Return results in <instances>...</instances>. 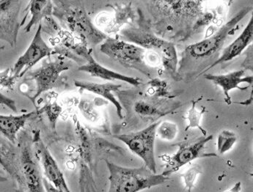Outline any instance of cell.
Returning a JSON list of instances; mask_svg holds the SVG:
<instances>
[{"label": "cell", "instance_id": "cell-22", "mask_svg": "<svg viewBox=\"0 0 253 192\" xmlns=\"http://www.w3.org/2000/svg\"><path fill=\"white\" fill-rule=\"evenodd\" d=\"M201 173V168L198 166H193L181 174V177L184 179L185 188L188 192H192V189L195 187L197 178Z\"/></svg>", "mask_w": 253, "mask_h": 192}, {"label": "cell", "instance_id": "cell-28", "mask_svg": "<svg viewBox=\"0 0 253 192\" xmlns=\"http://www.w3.org/2000/svg\"><path fill=\"white\" fill-rule=\"evenodd\" d=\"M7 178L4 175V172L0 169V183L7 182Z\"/></svg>", "mask_w": 253, "mask_h": 192}, {"label": "cell", "instance_id": "cell-25", "mask_svg": "<svg viewBox=\"0 0 253 192\" xmlns=\"http://www.w3.org/2000/svg\"><path fill=\"white\" fill-rule=\"evenodd\" d=\"M0 104L5 106L7 108L10 109L13 113H18L17 107H16V101L11 99L9 97L4 96L2 93H0Z\"/></svg>", "mask_w": 253, "mask_h": 192}, {"label": "cell", "instance_id": "cell-4", "mask_svg": "<svg viewBox=\"0 0 253 192\" xmlns=\"http://www.w3.org/2000/svg\"><path fill=\"white\" fill-rule=\"evenodd\" d=\"M100 50L103 54L124 67L138 71L145 76L151 77L145 48L124 40L107 37L101 43Z\"/></svg>", "mask_w": 253, "mask_h": 192}, {"label": "cell", "instance_id": "cell-2", "mask_svg": "<svg viewBox=\"0 0 253 192\" xmlns=\"http://www.w3.org/2000/svg\"><path fill=\"white\" fill-rule=\"evenodd\" d=\"M109 171L110 187L107 192H139L169 181L168 177L157 175L145 166L138 168L122 167L105 160Z\"/></svg>", "mask_w": 253, "mask_h": 192}, {"label": "cell", "instance_id": "cell-13", "mask_svg": "<svg viewBox=\"0 0 253 192\" xmlns=\"http://www.w3.org/2000/svg\"><path fill=\"white\" fill-rule=\"evenodd\" d=\"M0 165L14 181L17 192H21L22 179L17 145L4 137H0Z\"/></svg>", "mask_w": 253, "mask_h": 192}, {"label": "cell", "instance_id": "cell-7", "mask_svg": "<svg viewBox=\"0 0 253 192\" xmlns=\"http://www.w3.org/2000/svg\"><path fill=\"white\" fill-rule=\"evenodd\" d=\"M251 10L252 7H251L242 9L213 36L188 46L186 52L195 59H205L213 55L223 46L228 36L235 30V27Z\"/></svg>", "mask_w": 253, "mask_h": 192}, {"label": "cell", "instance_id": "cell-6", "mask_svg": "<svg viewBox=\"0 0 253 192\" xmlns=\"http://www.w3.org/2000/svg\"><path fill=\"white\" fill-rule=\"evenodd\" d=\"M159 123L160 122L151 124L137 132L114 136L115 138L124 143L131 152L139 157L147 168L155 174H157V162L154 147Z\"/></svg>", "mask_w": 253, "mask_h": 192}, {"label": "cell", "instance_id": "cell-18", "mask_svg": "<svg viewBox=\"0 0 253 192\" xmlns=\"http://www.w3.org/2000/svg\"><path fill=\"white\" fill-rule=\"evenodd\" d=\"M36 114V112H31L20 115H0V134L10 143L16 145L18 134L27 121L35 117Z\"/></svg>", "mask_w": 253, "mask_h": 192}, {"label": "cell", "instance_id": "cell-3", "mask_svg": "<svg viewBox=\"0 0 253 192\" xmlns=\"http://www.w3.org/2000/svg\"><path fill=\"white\" fill-rule=\"evenodd\" d=\"M18 151L20 164L22 192H45L42 167L33 145V135L27 130L18 134Z\"/></svg>", "mask_w": 253, "mask_h": 192}, {"label": "cell", "instance_id": "cell-14", "mask_svg": "<svg viewBox=\"0 0 253 192\" xmlns=\"http://www.w3.org/2000/svg\"><path fill=\"white\" fill-rule=\"evenodd\" d=\"M206 79L212 81L216 85L222 88L224 94L226 97L228 103H230L229 93L234 89H239L241 90H246L247 87H244V84H247L251 86L253 84V76H246L245 71H236L228 74L222 75H212L205 74Z\"/></svg>", "mask_w": 253, "mask_h": 192}, {"label": "cell", "instance_id": "cell-1", "mask_svg": "<svg viewBox=\"0 0 253 192\" xmlns=\"http://www.w3.org/2000/svg\"><path fill=\"white\" fill-rule=\"evenodd\" d=\"M53 13L61 27L73 34L83 38L90 46L102 43L107 35L92 23L83 5L74 1H53Z\"/></svg>", "mask_w": 253, "mask_h": 192}, {"label": "cell", "instance_id": "cell-21", "mask_svg": "<svg viewBox=\"0 0 253 192\" xmlns=\"http://www.w3.org/2000/svg\"><path fill=\"white\" fill-rule=\"evenodd\" d=\"M237 141L236 134L232 131H222L218 136L217 151L219 154H225L228 152Z\"/></svg>", "mask_w": 253, "mask_h": 192}, {"label": "cell", "instance_id": "cell-19", "mask_svg": "<svg viewBox=\"0 0 253 192\" xmlns=\"http://www.w3.org/2000/svg\"><path fill=\"white\" fill-rule=\"evenodd\" d=\"M53 1L49 0H32L29 3L28 8L31 14L30 22L24 27L26 33H30L32 28L38 24H42L43 19L51 17L53 13Z\"/></svg>", "mask_w": 253, "mask_h": 192}, {"label": "cell", "instance_id": "cell-11", "mask_svg": "<svg viewBox=\"0 0 253 192\" xmlns=\"http://www.w3.org/2000/svg\"><path fill=\"white\" fill-rule=\"evenodd\" d=\"M213 136H208L195 140L194 143H180L178 144V150L175 154L171 155L166 159V170L162 175L168 177L174 172L179 170L181 167H184L188 163L195 161L197 158L205 156H216L215 154H204L206 145L212 140Z\"/></svg>", "mask_w": 253, "mask_h": 192}, {"label": "cell", "instance_id": "cell-5", "mask_svg": "<svg viewBox=\"0 0 253 192\" xmlns=\"http://www.w3.org/2000/svg\"><path fill=\"white\" fill-rule=\"evenodd\" d=\"M47 27L51 28L54 36L50 38L52 54L68 58L78 64H85L92 57L88 43L83 38L64 30L51 19H46Z\"/></svg>", "mask_w": 253, "mask_h": 192}, {"label": "cell", "instance_id": "cell-26", "mask_svg": "<svg viewBox=\"0 0 253 192\" xmlns=\"http://www.w3.org/2000/svg\"><path fill=\"white\" fill-rule=\"evenodd\" d=\"M43 186H44L45 192H63L56 188L51 183L48 182L44 177H43Z\"/></svg>", "mask_w": 253, "mask_h": 192}, {"label": "cell", "instance_id": "cell-8", "mask_svg": "<svg viewBox=\"0 0 253 192\" xmlns=\"http://www.w3.org/2000/svg\"><path fill=\"white\" fill-rule=\"evenodd\" d=\"M71 65L64 57L57 56L51 59L48 57L42 66L34 72L29 73V79L36 82V92L33 99L54 87L62 73L69 70Z\"/></svg>", "mask_w": 253, "mask_h": 192}, {"label": "cell", "instance_id": "cell-20", "mask_svg": "<svg viewBox=\"0 0 253 192\" xmlns=\"http://www.w3.org/2000/svg\"><path fill=\"white\" fill-rule=\"evenodd\" d=\"M178 125L171 121H164L159 123L157 128V135L166 141H173L178 135Z\"/></svg>", "mask_w": 253, "mask_h": 192}, {"label": "cell", "instance_id": "cell-23", "mask_svg": "<svg viewBox=\"0 0 253 192\" xmlns=\"http://www.w3.org/2000/svg\"><path fill=\"white\" fill-rule=\"evenodd\" d=\"M43 112L46 113L47 117L52 126L53 129L56 127V122L60 115L62 113V107L58 104L54 103V104H48L43 109Z\"/></svg>", "mask_w": 253, "mask_h": 192}, {"label": "cell", "instance_id": "cell-9", "mask_svg": "<svg viewBox=\"0 0 253 192\" xmlns=\"http://www.w3.org/2000/svg\"><path fill=\"white\" fill-rule=\"evenodd\" d=\"M52 54V48L48 46L42 36V24H39L30 46L22 55L19 57L11 69L13 80L22 77L29 69L47 57Z\"/></svg>", "mask_w": 253, "mask_h": 192}, {"label": "cell", "instance_id": "cell-12", "mask_svg": "<svg viewBox=\"0 0 253 192\" xmlns=\"http://www.w3.org/2000/svg\"><path fill=\"white\" fill-rule=\"evenodd\" d=\"M22 4L19 0H0V40L7 42L11 47L17 43Z\"/></svg>", "mask_w": 253, "mask_h": 192}, {"label": "cell", "instance_id": "cell-17", "mask_svg": "<svg viewBox=\"0 0 253 192\" xmlns=\"http://www.w3.org/2000/svg\"><path fill=\"white\" fill-rule=\"evenodd\" d=\"M76 87L81 90L90 92L94 94L103 97L104 99L107 100L113 104L116 109L117 115L120 119L123 118V107L119 101L115 98L114 93L118 91L122 87L121 84H113V83H99L90 82V81H80L76 80L74 81Z\"/></svg>", "mask_w": 253, "mask_h": 192}, {"label": "cell", "instance_id": "cell-10", "mask_svg": "<svg viewBox=\"0 0 253 192\" xmlns=\"http://www.w3.org/2000/svg\"><path fill=\"white\" fill-rule=\"evenodd\" d=\"M33 139L35 151L42 165L44 178L58 190L63 192H71L63 172L42 140L40 131H35Z\"/></svg>", "mask_w": 253, "mask_h": 192}, {"label": "cell", "instance_id": "cell-16", "mask_svg": "<svg viewBox=\"0 0 253 192\" xmlns=\"http://www.w3.org/2000/svg\"><path fill=\"white\" fill-rule=\"evenodd\" d=\"M79 72L86 73L92 77L101 78L106 81H121L128 83L134 87H138L141 84V80L135 77H128L120 73L107 69L95 61L92 57L85 64L82 65L78 69Z\"/></svg>", "mask_w": 253, "mask_h": 192}, {"label": "cell", "instance_id": "cell-15", "mask_svg": "<svg viewBox=\"0 0 253 192\" xmlns=\"http://www.w3.org/2000/svg\"><path fill=\"white\" fill-rule=\"evenodd\" d=\"M253 17H251L248 25L244 29L242 33L230 43L228 47L225 48L221 57L216 61H215L213 64L211 65L208 68L207 70L203 72V74H205L206 72L210 70L212 68L217 66V65L230 61V60H233L238 56L240 55L253 43Z\"/></svg>", "mask_w": 253, "mask_h": 192}, {"label": "cell", "instance_id": "cell-27", "mask_svg": "<svg viewBox=\"0 0 253 192\" xmlns=\"http://www.w3.org/2000/svg\"><path fill=\"white\" fill-rule=\"evenodd\" d=\"M241 190H242V183L239 181V182L235 184V185L230 190H226L224 192H241Z\"/></svg>", "mask_w": 253, "mask_h": 192}, {"label": "cell", "instance_id": "cell-24", "mask_svg": "<svg viewBox=\"0 0 253 192\" xmlns=\"http://www.w3.org/2000/svg\"><path fill=\"white\" fill-rule=\"evenodd\" d=\"M201 115H202V113L196 111L195 107H192V110H189V113H188L187 120L189 121V125H188L187 128L197 127V128H200L205 134H207V131H204L202 127L200 125Z\"/></svg>", "mask_w": 253, "mask_h": 192}]
</instances>
